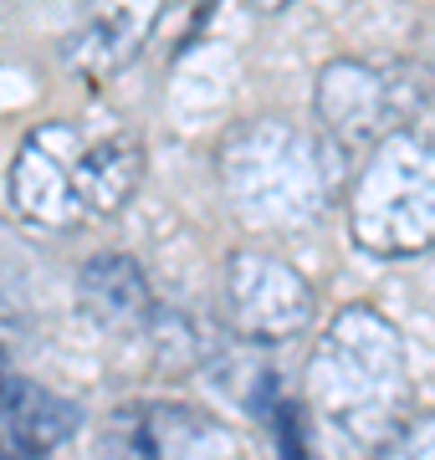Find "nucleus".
Instances as JSON below:
<instances>
[{
	"label": "nucleus",
	"mask_w": 435,
	"mask_h": 460,
	"mask_svg": "<svg viewBox=\"0 0 435 460\" xmlns=\"http://www.w3.org/2000/svg\"><path fill=\"white\" fill-rule=\"evenodd\" d=\"M349 226L374 256H420L435 246V133L400 128L368 154L349 199Z\"/></svg>",
	"instance_id": "7ed1b4c3"
},
{
	"label": "nucleus",
	"mask_w": 435,
	"mask_h": 460,
	"mask_svg": "<svg viewBox=\"0 0 435 460\" xmlns=\"http://www.w3.org/2000/svg\"><path fill=\"white\" fill-rule=\"evenodd\" d=\"M113 460H241L220 420L184 404H138L108 429Z\"/></svg>",
	"instance_id": "0eeeda50"
},
{
	"label": "nucleus",
	"mask_w": 435,
	"mask_h": 460,
	"mask_svg": "<svg viewBox=\"0 0 435 460\" xmlns=\"http://www.w3.org/2000/svg\"><path fill=\"white\" fill-rule=\"evenodd\" d=\"M226 184L252 226H297L318 215L328 195L318 144L282 118H262L235 133L226 148Z\"/></svg>",
	"instance_id": "20e7f679"
},
{
	"label": "nucleus",
	"mask_w": 435,
	"mask_h": 460,
	"mask_svg": "<svg viewBox=\"0 0 435 460\" xmlns=\"http://www.w3.org/2000/svg\"><path fill=\"white\" fill-rule=\"evenodd\" d=\"M144 174V144L118 118H47L16 148L11 205L47 230L123 210Z\"/></svg>",
	"instance_id": "f257e3e1"
},
{
	"label": "nucleus",
	"mask_w": 435,
	"mask_h": 460,
	"mask_svg": "<svg viewBox=\"0 0 435 460\" xmlns=\"http://www.w3.org/2000/svg\"><path fill=\"white\" fill-rule=\"evenodd\" d=\"M374 460H435V410L400 420L374 445Z\"/></svg>",
	"instance_id": "9b49d317"
},
{
	"label": "nucleus",
	"mask_w": 435,
	"mask_h": 460,
	"mask_svg": "<svg viewBox=\"0 0 435 460\" xmlns=\"http://www.w3.org/2000/svg\"><path fill=\"white\" fill-rule=\"evenodd\" d=\"M226 313L252 343H287L313 323V287L271 251H235L226 261Z\"/></svg>",
	"instance_id": "423d86ee"
},
{
	"label": "nucleus",
	"mask_w": 435,
	"mask_h": 460,
	"mask_svg": "<svg viewBox=\"0 0 435 460\" xmlns=\"http://www.w3.org/2000/svg\"><path fill=\"white\" fill-rule=\"evenodd\" d=\"M83 425L72 399L51 394L47 384L5 374L0 378V460H41L67 445Z\"/></svg>",
	"instance_id": "1a4fd4ad"
},
{
	"label": "nucleus",
	"mask_w": 435,
	"mask_h": 460,
	"mask_svg": "<svg viewBox=\"0 0 435 460\" xmlns=\"http://www.w3.org/2000/svg\"><path fill=\"white\" fill-rule=\"evenodd\" d=\"M83 302L102 323H118V328H134L149 317V281L138 271L134 256H93L83 266Z\"/></svg>",
	"instance_id": "9d476101"
},
{
	"label": "nucleus",
	"mask_w": 435,
	"mask_h": 460,
	"mask_svg": "<svg viewBox=\"0 0 435 460\" xmlns=\"http://www.w3.org/2000/svg\"><path fill=\"white\" fill-rule=\"evenodd\" d=\"M262 11H282V5H292V0H256Z\"/></svg>",
	"instance_id": "ddd939ff"
},
{
	"label": "nucleus",
	"mask_w": 435,
	"mask_h": 460,
	"mask_svg": "<svg viewBox=\"0 0 435 460\" xmlns=\"http://www.w3.org/2000/svg\"><path fill=\"white\" fill-rule=\"evenodd\" d=\"M277 445H282V460H307L302 456V414L292 404L277 410Z\"/></svg>",
	"instance_id": "f8f14e48"
},
{
	"label": "nucleus",
	"mask_w": 435,
	"mask_h": 460,
	"mask_svg": "<svg viewBox=\"0 0 435 460\" xmlns=\"http://www.w3.org/2000/svg\"><path fill=\"white\" fill-rule=\"evenodd\" d=\"M307 394L349 440L379 445L404 410V348L374 307H349L318 338Z\"/></svg>",
	"instance_id": "f03ea898"
},
{
	"label": "nucleus",
	"mask_w": 435,
	"mask_h": 460,
	"mask_svg": "<svg viewBox=\"0 0 435 460\" xmlns=\"http://www.w3.org/2000/svg\"><path fill=\"white\" fill-rule=\"evenodd\" d=\"M425 87H431L425 72L410 62L338 57L318 72V87H313L318 128L338 148H379L410 123V113L425 102Z\"/></svg>",
	"instance_id": "39448f33"
},
{
	"label": "nucleus",
	"mask_w": 435,
	"mask_h": 460,
	"mask_svg": "<svg viewBox=\"0 0 435 460\" xmlns=\"http://www.w3.org/2000/svg\"><path fill=\"white\" fill-rule=\"evenodd\" d=\"M0 378H5V363H0Z\"/></svg>",
	"instance_id": "4468645a"
},
{
	"label": "nucleus",
	"mask_w": 435,
	"mask_h": 460,
	"mask_svg": "<svg viewBox=\"0 0 435 460\" xmlns=\"http://www.w3.org/2000/svg\"><path fill=\"white\" fill-rule=\"evenodd\" d=\"M159 11H164V0H83V21L67 41L72 66L87 72L93 83L123 72L144 51Z\"/></svg>",
	"instance_id": "6e6552de"
}]
</instances>
